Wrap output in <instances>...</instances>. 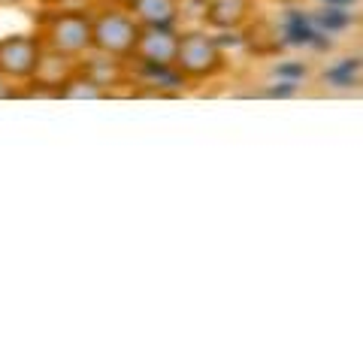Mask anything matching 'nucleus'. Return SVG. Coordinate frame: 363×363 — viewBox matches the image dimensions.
<instances>
[{
	"mask_svg": "<svg viewBox=\"0 0 363 363\" xmlns=\"http://www.w3.org/2000/svg\"><path fill=\"white\" fill-rule=\"evenodd\" d=\"M276 76H281L285 82L297 85V79L306 76V67H303V64H281V67H276Z\"/></svg>",
	"mask_w": 363,
	"mask_h": 363,
	"instance_id": "12",
	"label": "nucleus"
},
{
	"mask_svg": "<svg viewBox=\"0 0 363 363\" xmlns=\"http://www.w3.org/2000/svg\"><path fill=\"white\" fill-rule=\"evenodd\" d=\"M94 18V52L112 55V58L130 61V55L136 49L143 25L133 18L128 6H104Z\"/></svg>",
	"mask_w": 363,
	"mask_h": 363,
	"instance_id": "2",
	"label": "nucleus"
},
{
	"mask_svg": "<svg viewBox=\"0 0 363 363\" xmlns=\"http://www.w3.org/2000/svg\"><path fill=\"white\" fill-rule=\"evenodd\" d=\"M176 52H179L176 28H143L130 58L149 64H176Z\"/></svg>",
	"mask_w": 363,
	"mask_h": 363,
	"instance_id": "5",
	"label": "nucleus"
},
{
	"mask_svg": "<svg viewBox=\"0 0 363 363\" xmlns=\"http://www.w3.org/2000/svg\"><path fill=\"white\" fill-rule=\"evenodd\" d=\"M124 6L143 28H176L182 18V0H124Z\"/></svg>",
	"mask_w": 363,
	"mask_h": 363,
	"instance_id": "7",
	"label": "nucleus"
},
{
	"mask_svg": "<svg viewBox=\"0 0 363 363\" xmlns=\"http://www.w3.org/2000/svg\"><path fill=\"white\" fill-rule=\"evenodd\" d=\"M357 70H360V61L357 58H345L333 64L330 70H324V82H330L333 88H351L357 79Z\"/></svg>",
	"mask_w": 363,
	"mask_h": 363,
	"instance_id": "11",
	"label": "nucleus"
},
{
	"mask_svg": "<svg viewBox=\"0 0 363 363\" xmlns=\"http://www.w3.org/2000/svg\"><path fill=\"white\" fill-rule=\"evenodd\" d=\"M133 61V58H130ZM133 76L140 79L143 85L157 88V91H179L188 82L185 73L179 70L176 64H149V61H133Z\"/></svg>",
	"mask_w": 363,
	"mask_h": 363,
	"instance_id": "9",
	"label": "nucleus"
},
{
	"mask_svg": "<svg viewBox=\"0 0 363 363\" xmlns=\"http://www.w3.org/2000/svg\"><path fill=\"white\" fill-rule=\"evenodd\" d=\"M40 37L49 52L82 61L88 52H94V18L85 9H58L43 18Z\"/></svg>",
	"mask_w": 363,
	"mask_h": 363,
	"instance_id": "1",
	"label": "nucleus"
},
{
	"mask_svg": "<svg viewBox=\"0 0 363 363\" xmlns=\"http://www.w3.org/2000/svg\"><path fill=\"white\" fill-rule=\"evenodd\" d=\"M255 0H203V21L218 30H240L252 18Z\"/></svg>",
	"mask_w": 363,
	"mask_h": 363,
	"instance_id": "6",
	"label": "nucleus"
},
{
	"mask_svg": "<svg viewBox=\"0 0 363 363\" xmlns=\"http://www.w3.org/2000/svg\"><path fill=\"white\" fill-rule=\"evenodd\" d=\"M321 4H327V6H342V9H351V4H354V0H321Z\"/></svg>",
	"mask_w": 363,
	"mask_h": 363,
	"instance_id": "13",
	"label": "nucleus"
},
{
	"mask_svg": "<svg viewBox=\"0 0 363 363\" xmlns=\"http://www.w3.org/2000/svg\"><path fill=\"white\" fill-rule=\"evenodd\" d=\"M315 18V25H318V30L321 33H339V30H345L348 25H351V13L348 9H342V6H327V9H318V13L312 16Z\"/></svg>",
	"mask_w": 363,
	"mask_h": 363,
	"instance_id": "10",
	"label": "nucleus"
},
{
	"mask_svg": "<svg viewBox=\"0 0 363 363\" xmlns=\"http://www.w3.org/2000/svg\"><path fill=\"white\" fill-rule=\"evenodd\" d=\"M43 52V37H30V33L4 37L0 40V76L16 79V82H30L37 76Z\"/></svg>",
	"mask_w": 363,
	"mask_h": 363,
	"instance_id": "4",
	"label": "nucleus"
},
{
	"mask_svg": "<svg viewBox=\"0 0 363 363\" xmlns=\"http://www.w3.org/2000/svg\"><path fill=\"white\" fill-rule=\"evenodd\" d=\"M276 4H297V0H276Z\"/></svg>",
	"mask_w": 363,
	"mask_h": 363,
	"instance_id": "14",
	"label": "nucleus"
},
{
	"mask_svg": "<svg viewBox=\"0 0 363 363\" xmlns=\"http://www.w3.org/2000/svg\"><path fill=\"white\" fill-rule=\"evenodd\" d=\"M224 49L218 37L206 30H185L179 33V52H176V67L185 79H212L224 70Z\"/></svg>",
	"mask_w": 363,
	"mask_h": 363,
	"instance_id": "3",
	"label": "nucleus"
},
{
	"mask_svg": "<svg viewBox=\"0 0 363 363\" xmlns=\"http://www.w3.org/2000/svg\"><path fill=\"white\" fill-rule=\"evenodd\" d=\"M324 37L327 33L318 30L315 18L300 13V9H291L279 28V40L285 45H315V49H324V45H330V40H324Z\"/></svg>",
	"mask_w": 363,
	"mask_h": 363,
	"instance_id": "8",
	"label": "nucleus"
},
{
	"mask_svg": "<svg viewBox=\"0 0 363 363\" xmlns=\"http://www.w3.org/2000/svg\"><path fill=\"white\" fill-rule=\"evenodd\" d=\"M0 4H21V0H0Z\"/></svg>",
	"mask_w": 363,
	"mask_h": 363,
	"instance_id": "15",
	"label": "nucleus"
}]
</instances>
